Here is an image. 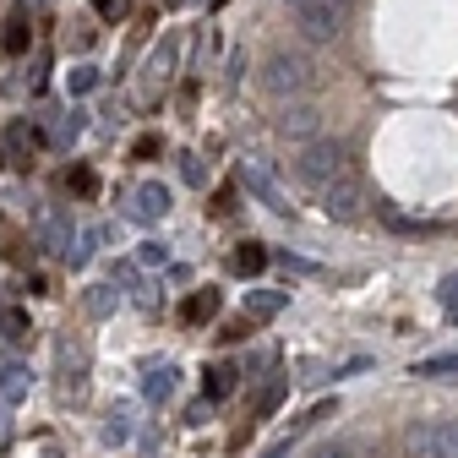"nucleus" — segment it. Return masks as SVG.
I'll return each instance as SVG.
<instances>
[{"label": "nucleus", "mask_w": 458, "mask_h": 458, "mask_svg": "<svg viewBox=\"0 0 458 458\" xmlns=\"http://www.w3.org/2000/svg\"><path fill=\"white\" fill-rule=\"evenodd\" d=\"M66 38H72V49H88V44H93V33H88L82 22H72V33H66Z\"/></svg>", "instance_id": "nucleus-30"}, {"label": "nucleus", "mask_w": 458, "mask_h": 458, "mask_svg": "<svg viewBox=\"0 0 458 458\" xmlns=\"http://www.w3.org/2000/svg\"><path fill=\"white\" fill-rule=\"evenodd\" d=\"M404 458H458V420H420L404 431Z\"/></svg>", "instance_id": "nucleus-1"}, {"label": "nucleus", "mask_w": 458, "mask_h": 458, "mask_svg": "<svg viewBox=\"0 0 458 458\" xmlns=\"http://www.w3.org/2000/svg\"><path fill=\"white\" fill-rule=\"evenodd\" d=\"M218 306H224V301H218V290H197V295L181 306V317H186V322H213V317H218Z\"/></svg>", "instance_id": "nucleus-14"}, {"label": "nucleus", "mask_w": 458, "mask_h": 458, "mask_svg": "<svg viewBox=\"0 0 458 458\" xmlns=\"http://www.w3.org/2000/svg\"><path fill=\"white\" fill-rule=\"evenodd\" d=\"M158 153H164V137H158V131H148V137L131 142V158H137V164H148V158H158Z\"/></svg>", "instance_id": "nucleus-22"}, {"label": "nucleus", "mask_w": 458, "mask_h": 458, "mask_svg": "<svg viewBox=\"0 0 458 458\" xmlns=\"http://www.w3.org/2000/svg\"><path fill=\"white\" fill-rule=\"evenodd\" d=\"M262 267H267V251H262L257 241H241V246H235V273L251 278V273H262Z\"/></svg>", "instance_id": "nucleus-16"}, {"label": "nucleus", "mask_w": 458, "mask_h": 458, "mask_svg": "<svg viewBox=\"0 0 458 458\" xmlns=\"http://www.w3.org/2000/svg\"><path fill=\"white\" fill-rule=\"evenodd\" d=\"M77 131H82V109H72V114H55V121H49V137L61 142V148H66Z\"/></svg>", "instance_id": "nucleus-18"}, {"label": "nucleus", "mask_w": 458, "mask_h": 458, "mask_svg": "<svg viewBox=\"0 0 458 458\" xmlns=\"http://www.w3.org/2000/svg\"><path fill=\"white\" fill-rule=\"evenodd\" d=\"M33 6H49V0H33Z\"/></svg>", "instance_id": "nucleus-36"}, {"label": "nucleus", "mask_w": 458, "mask_h": 458, "mask_svg": "<svg viewBox=\"0 0 458 458\" xmlns=\"http://www.w3.org/2000/svg\"><path fill=\"white\" fill-rule=\"evenodd\" d=\"M317 197H322V213H327V218H360V213H366V181L355 175V169L333 175Z\"/></svg>", "instance_id": "nucleus-2"}, {"label": "nucleus", "mask_w": 458, "mask_h": 458, "mask_svg": "<svg viewBox=\"0 0 458 458\" xmlns=\"http://www.w3.org/2000/svg\"><path fill=\"white\" fill-rule=\"evenodd\" d=\"M164 213H169V191H164V186H137L131 218H164Z\"/></svg>", "instance_id": "nucleus-11"}, {"label": "nucleus", "mask_w": 458, "mask_h": 458, "mask_svg": "<svg viewBox=\"0 0 458 458\" xmlns=\"http://www.w3.org/2000/svg\"><path fill=\"white\" fill-rule=\"evenodd\" d=\"M131 437V420L126 415H109V426H104V442H126Z\"/></svg>", "instance_id": "nucleus-27"}, {"label": "nucleus", "mask_w": 458, "mask_h": 458, "mask_svg": "<svg viewBox=\"0 0 458 458\" xmlns=\"http://www.w3.org/2000/svg\"><path fill=\"white\" fill-rule=\"evenodd\" d=\"M186 420H191V426H202V420H208V398H197V404L186 410Z\"/></svg>", "instance_id": "nucleus-33"}, {"label": "nucleus", "mask_w": 458, "mask_h": 458, "mask_svg": "<svg viewBox=\"0 0 458 458\" xmlns=\"http://www.w3.org/2000/svg\"><path fill=\"white\" fill-rule=\"evenodd\" d=\"M142 393H148V398H153V404H164V398H169V393H175V371H169V366H164V371H153V377H148V387H142Z\"/></svg>", "instance_id": "nucleus-20"}, {"label": "nucleus", "mask_w": 458, "mask_h": 458, "mask_svg": "<svg viewBox=\"0 0 458 458\" xmlns=\"http://www.w3.org/2000/svg\"><path fill=\"white\" fill-rule=\"evenodd\" d=\"M28 382H33V377H28L22 366H6V371H0V398H22Z\"/></svg>", "instance_id": "nucleus-19"}, {"label": "nucleus", "mask_w": 458, "mask_h": 458, "mask_svg": "<svg viewBox=\"0 0 458 458\" xmlns=\"http://www.w3.org/2000/svg\"><path fill=\"white\" fill-rule=\"evenodd\" d=\"M278 398H284V382H273V387L262 393V404H257V415H273V404H278Z\"/></svg>", "instance_id": "nucleus-28"}, {"label": "nucleus", "mask_w": 458, "mask_h": 458, "mask_svg": "<svg viewBox=\"0 0 458 458\" xmlns=\"http://www.w3.org/2000/svg\"><path fill=\"white\" fill-rule=\"evenodd\" d=\"M262 82H267V93H306L311 82H317V66L306 61V55H273V61H267V72H262Z\"/></svg>", "instance_id": "nucleus-5"}, {"label": "nucleus", "mask_w": 458, "mask_h": 458, "mask_svg": "<svg viewBox=\"0 0 458 458\" xmlns=\"http://www.w3.org/2000/svg\"><path fill=\"white\" fill-rule=\"evenodd\" d=\"M0 338H6V344H28V338H33V322H28L22 306H6V311H0Z\"/></svg>", "instance_id": "nucleus-12"}, {"label": "nucleus", "mask_w": 458, "mask_h": 458, "mask_svg": "<svg viewBox=\"0 0 458 458\" xmlns=\"http://www.w3.org/2000/svg\"><path fill=\"white\" fill-rule=\"evenodd\" d=\"M284 306H290V290H251V295H246V322H267V317H278Z\"/></svg>", "instance_id": "nucleus-8"}, {"label": "nucleus", "mask_w": 458, "mask_h": 458, "mask_svg": "<svg viewBox=\"0 0 458 458\" xmlns=\"http://www.w3.org/2000/svg\"><path fill=\"white\" fill-rule=\"evenodd\" d=\"M284 6H290L295 28L306 38H338V28H344V6H338V0H284Z\"/></svg>", "instance_id": "nucleus-3"}, {"label": "nucleus", "mask_w": 458, "mask_h": 458, "mask_svg": "<svg viewBox=\"0 0 458 458\" xmlns=\"http://www.w3.org/2000/svg\"><path fill=\"white\" fill-rule=\"evenodd\" d=\"M38 241H44L49 251H72V218H66L61 208H44V213H38Z\"/></svg>", "instance_id": "nucleus-7"}, {"label": "nucleus", "mask_w": 458, "mask_h": 458, "mask_svg": "<svg viewBox=\"0 0 458 458\" xmlns=\"http://www.w3.org/2000/svg\"><path fill=\"white\" fill-rule=\"evenodd\" d=\"M317 458H344V453H338V447H327V453H317Z\"/></svg>", "instance_id": "nucleus-34"}, {"label": "nucleus", "mask_w": 458, "mask_h": 458, "mask_svg": "<svg viewBox=\"0 0 458 458\" xmlns=\"http://www.w3.org/2000/svg\"><path fill=\"white\" fill-rule=\"evenodd\" d=\"M241 186H246V191H257L273 213L290 208V197H284V186H278V175H273V164H262V158H246V164H241Z\"/></svg>", "instance_id": "nucleus-6"}, {"label": "nucleus", "mask_w": 458, "mask_h": 458, "mask_svg": "<svg viewBox=\"0 0 458 458\" xmlns=\"http://www.w3.org/2000/svg\"><path fill=\"white\" fill-rule=\"evenodd\" d=\"M181 169H186V181H191V186H202V175H208V164H202V158H186Z\"/></svg>", "instance_id": "nucleus-29"}, {"label": "nucleus", "mask_w": 458, "mask_h": 458, "mask_svg": "<svg viewBox=\"0 0 458 458\" xmlns=\"http://www.w3.org/2000/svg\"><path fill=\"white\" fill-rule=\"evenodd\" d=\"M0 44H6V55H22L28 44H33V22H28V0L6 17V33H0Z\"/></svg>", "instance_id": "nucleus-9"}, {"label": "nucleus", "mask_w": 458, "mask_h": 458, "mask_svg": "<svg viewBox=\"0 0 458 458\" xmlns=\"http://www.w3.org/2000/svg\"><path fill=\"white\" fill-rule=\"evenodd\" d=\"M284 267L290 273H317V262H306V257H284Z\"/></svg>", "instance_id": "nucleus-32"}, {"label": "nucleus", "mask_w": 458, "mask_h": 458, "mask_svg": "<svg viewBox=\"0 0 458 458\" xmlns=\"http://www.w3.org/2000/svg\"><path fill=\"white\" fill-rule=\"evenodd\" d=\"M415 377H458V355H426L415 360Z\"/></svg>", "instance_id": "nucleus-17"}, {"label": "nucleus", "mask_w": 458, "mask_h": 458, "mask_svg": "<svg viewBox=\"0 0 458 458\" xmlns=\"http://www.w3.org/2000/svg\"><path fill=\"white\" fill-rule=\"evenodd\" d=\"M442 301H447V306L458 301V273H447V278H442Z\"/></svg>", "instance_id": "nucleus-31"}, {"label": "nucleus", "mask_w": 458, "mask_h": 458, "mask_svg": "<svg viewBox=\"0 0 458 458\" xmlns=\"http://www.w3.org/2000/svg\"><path fill=\"white\" fill-rule=\"evenodd\" d=\"M278 131H284V137H311V131H317V109H311V104H284Z\"/></svg>", "instance_id": "nucleus-10"}, {"label": "nucleus", "mask_w": 458, "mask_h": 458, "mask_svg": "<svg viewBox=\"0 0 458 458\" xmlns=\"http://www.w3.org/2000/svg\"><path fill=\"white\" fill-rule=\"evenodd\" d=\"M148 72H153V88H158V82H164L169 72H175V38H169V44H164V49L153 55V61H148Z\"/></svg>", "instance_id": "nucleus-21"}, {"label": "nucleus", "mask_w": 458, "mask_h": 458, "mask_svg": "<svg viewBox=\"0 0 458 458\" xmlns=\"http://www.w3.org/2000/svg\"><path fill=\"white\" fill-rule=\"evenodd\" d=\"M453 322H458V301H453Z\"/></svg>", "instance_id": "nucleus-35"}, {"label": "nucleus", "mask_w": 458, "mask_h": 458, "mask_svg": "<svg viewBox=\"0 0 458 458\" xmlns=\"http://www.w3.org/2000/svg\"><path fill=\"white\" fill-rule=\"evenodd\" d=\"M93 12L104 22H121V17H131V0H93Z\"/></svg>", "instance_id": "nucleus-23"}, {"label": "nucleus", "mask_w": 458, "mask_h": 458, "mask_svg": "<svg viewBox=\"0 0 458 458\" xmlns=\"http://www.w3.org/2000/svg\"><path fill=\"white\" fill-rule=\"evenodd\" d=\"M93 82H98V72H93V66H77V72L66 77V88H72V93H88Z\"/></svg>", "instance_id": "nucleus-26"}, {"label": "nucleus", "mask_w": 458, "mask_h": 458, "mask_svg": "<svg viewBox=\"0 0 458 458\" xmlns=\"http://www.w3.org/2000/svg\"><path fill=\"white\" fill-rule=\"evenodd\" d=\"M235 377H241L235 366H213L208 382H202V387H208V404H213V398H229V393H235Z\"/></svg>", "instance_id": "nucleus-15"}, {"label": "nucleus", "mask_w": 458, "mask_h": 458, "mask_svg": "<svg viewBox=\"0 0 458 458\" xmlns=\"http://www.w3.org/2000/svg\"><path fill=\"white\" fill-rule=\"evenodd\" d=\"M344 169H350V158H344V148H338V142H311V148L295 158V175H301L311 191H322L333 175H344Z\"/></svg>", "instance_id": "nucleus-4"}, {"label": "nucleus", "mask_w": 458, "mask_h": 458, "mask_svg": "<svg viewBox=\"0 0 458 458\" xmlns=\"http://www.w3.org/2000/svg\"><path fill=\"white\" fill-rule=\"evenodd\" d=\"M88 311H93V317H109V311H114V290H109V284L88 295Z\"/></svg>", "instance_id": "nucleus-24"}, {"label": "nucleus", "mask_w": 458, "mask_h": 458, "mask_svg": "<svg viewBox=\"0 0 458 458\" xmlns=\"http://www.w3.org/2000/svg\"><path fill=\"white\" fill-rule=\"evenodd\" d=\"M6 148H12V158L28 169L33 164V148H38V137L28 131V121H17V126H6Z\"/></svg>", "instance_id": "nucleus-13"}, {"label": "nucleus", "mask_w": 458, "mask_h": 458, "mask_svg": "<svg viewBox=\"0 0 458 458\" xmlns=\"http://www.w3.org/2000/svg\"><path fill=\"white\" fill-rule=\"evenodd\" d=\"M72 191L77 197H93L98 191V175H93V169H72Z\"/></svg>", "instance_id": "nucleus-25"}]
</instances>
